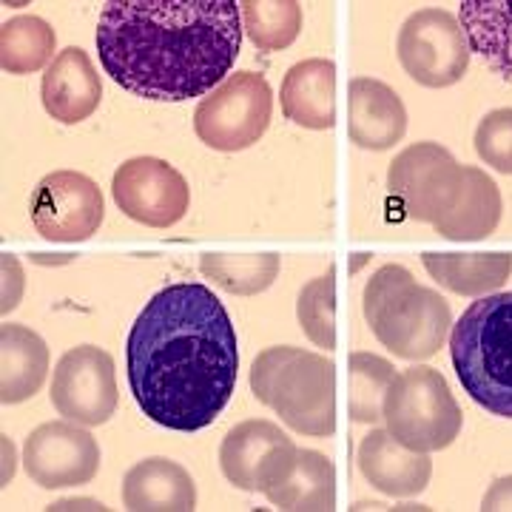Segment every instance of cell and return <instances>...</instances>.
I'll use <instances>...</instances> for the list:
<instances>
[{"label":"cell","instance_id":"1","mask_svg":"<svg viewBox=\"0 0 512 512\" xmlns=\"http://www.w3.org/2000/svg\"><path fill=\"white\" fill-rule=\"evenodd\" d=\"M126 370L134 402L177 433L208 427L225 410L239 373V342L217 293L202 282L157 291L131 325Z\"/></svg>","mask_w":512,"mask_h":512},{"label":"cell","instance_id":"2","mask_svg":"<svg viewBox=\"0 0 512 512\" xmlns=\"http://www.w3.org/2000/svg\"><path fill=\"white\" fill-rule=\"evenodd\" d=\"M237 0H111L97 20V55L117 86L183 103L211 94L242 46Z\"/></svg>","mask_w":512,"mask_h":512},{"label":"cell","instance_id":"3","mask_svg":"<svg viewBox=\"0 0 512 512\" xmlns=\"http://www.w3.org/2000/svg\"><path fill=\"white\" fill-rule=\"evenodd\" d=\"M365 319L390 353L424 362L444 348L453 313L444 296L416 282L402 265H382L365 285Z\"/></svg>","mask_w":512,"mask_h":512},{"label":"cell","instance_id":"4","mask_svg":"<svg viewBox=\"0 0 512 512\" xmlns=\"http://www.w3.org/2000/svg\"><path fill=\"white\" fill-rule=\"evenodd\" d=\"M461 387L487 413L512 419V293H490L461 313L450 333Z\"/></svg>","mask_w":512,"mask_h":512},{"label":"cell","instance_id":"5","mask_svg":"<svg viewBox=\"0 0 512 512\" xmlns=\"http://www.w3.org/2000/svg\"><path fill=\"white\" fill-rule=\"evenodd\" d=\"M251 390L293 433L333 436L336 367L325 356L302 348L262 350L251 365Z\"/></svg>","mask_w":512,"mask_h":512},{"label":"cell","instance_id":"6","mask_svg":"<svg viewBox=\"0 0 512 512\" xmlns=\"http://www.w3.org/2000/svg\"><path fill=\"white\" fill-rule=\"evenodd\" d=\"M384 421L390 436L416 453H439L461 433V407L439 370L416 365L396 373L384 396Z\"/></svg>","mask_w":512,"mask_h":512},{"label":"cell","instance_id":"7","mask_svg":"<svg viewBox=\"0 0 512 512\" xmlns=\"http://www.w3.org/2000/svg\"><path fill=\"white\" fill-rule=\"evenodd\" d=\"M274 92L256 72L231 74L194 111V131L202 143L217 151L251 148L271 126Z\"/></svg>","mask_w":512,"mask_h":512},{"label":"cell","instance_id":"8","mask_svg":"<svg viewBox=\"0 0 512 512\" xmlns=\"http://www.w3.org/2000/svg\"><path fill=\"white\" fill-rule=\"evenodd\" d=\"M387 188L404 217L439 225L461 200L464 165L439 143H416L390 163Z\"/></svg>","mask_w":512,"mask_h":512},{"label":"cell","instance_id":"9","mask_svg":"<svg viewBox=\"0 0 512 512\" xmlns=\"http://www.w3.org/2000/svg\"><path fill=\"white\" fill-rule=\"evenodd\" d=\"M399 63L419 86L447 89L470 66V43L456 15L444 9H419L399 32Z\"/></svg>","mask_w":512,"mask_h":512},{"label":"cell","instance_id":"10","mask_svg":"<svg viewBox=\"0 0 512 512\" xmlns=\"http://www.w3.org/2000/svg\"><path fill=\"white\" fill-rule=\"evenodd\" d=\"M111 194L126 217L148 228H171L183 220L191 202L183 174L157 157L126 160L114 171Z\"/></svg>","mask_w":512,"mask_h":512},{"label":"cell","instance_id":"11","mask_svg":"<svg viewBox=\"0 0 512 512\" xmlns=\"http://www.w3.org/2000/svg\"><path fill=\"white\" fill-rule=\"evenodd\" d=\"M114 359L103 348L80 345L57 362L52 379V404L63 419L83 427L106 424L117 410Z\"/></svg>","mask_w":512,"mask_h":512},{"label":"cell","instance_id":"12","mask_svg":"<svg viewBox=\"0 0 512 512\" xmlns=\"http://www.w3.org/2000/svg\"><path fill=\"white\" fill-rule=\"evenodd\" d=\"M23 467L43 490L89 484L100 470V447L77 421L40 424L23 444Z\"/></svg>","mask_w":512,"mask_h":512},{"label":"cell","instance_id":"13","mask_svg":"<svg viewBox=\"0 0 512 512\" xmlns=\"http://www.w3.org/2000/svg\"><path fill=\"white\" fill-rule=\"evenodd\" d=\"M106 214L100 185L77 171H55L43 177L32 197L37 234L52 242H83L97 234Z\"/></svg>","mask_w":512,"mask_h":512},{"label":"cell","instance_id":"14","mask_svg":"<svg viewBox=\"0 0 512 512\" xmlns=\"http://www.w3.org/2000/svg\"><path fill=\"white\" fill-rule=\"evenodd\" d=\"M293 444L274 421H242L225 433L220 447L222 476L239 490L268 493L296 456Z\"/></svg>","mask_w":512,"mask_h":512},{"label":"cell","instance_id":"15","mask_svg":"<svg viewBox=\"0 0 512 512\" xmlns=\"http://www.w3.org/2000/svg\"><path fill=\"white\" fill-rule=\"evenodd\" d=\"M407 134L402 97L382 80L353 77L348 86V137L365 151H387Z\"/></svg>","mask_w":512,"mask_h":512},{"label":"cell","instance_id":"16","mask_svg":"<svg viewBox=\"0 0 512 512\" xmlns=\"http://www.w3.org/2000/svg\"><path fill=\"white\" fill-rule=\"evenodd\" d=\"M359 470L370 487L393 498H410L427 490L433 476L430 453L404 447L390 430H370L359 444Z\"/></svg>","mask_w":512,"mask_h":512},{"label":"cell","instance_id":"17","mask_svg":"<svg viewBox=\"0 0 512 512\" xmlns=\"http://www.w3.org/2000/svg\"><path fill=\"white\" fill-rule=\"evenodd\" d=\"M40 97H43L46 111L63 126L89 120L103 97V83L94 69L92 57L77 46L57 52L43 74Z\"/></svg>","mask_w":512,"mask_h":512},{"label":"cell","instance_id":"18","mask_svg":"<svg viewBox=\"0 0 512 512\" xmlns=\"http://www.w3.org/2000/svg\"><path fill=\"white\" fill-rule=\"evenodd\" d=\"M123 507L131 512L197 510L194 478L171 458H146L123 478Z\"/></svg>","mask_w":512,"mask_h":512},{"label":"cell","instance_id":"19","mask_svg":"<svg viewBox=\"0 0 512 512\" xmlns=\"http://www.w3.org/2000/svg\"><path fill=\"white\" fill-rule=\"evenodd\" d=\"M279 103L296 126L325 131L336 123V66L325 57L302 60L282 80Z\"/></svg>","mask_w":512,"mask_h":512},{"label":"cell","instance_id":"20","mask_svg":"<svg viewBox=\"0 0 512 512\" xmlns=\"http://www.w3.org/2000/svg\"><path fill=\"white\" fill-rule=\"evenodd\" d=\"M49 348L35 330L23 325L0 328V402L20 404L32 399L46 382Z\"/></svg>","mask_w":512,"mask_h":512},{"label":"cell","instance_id":"21","mask_svg":"<svg viewBox=\"0 0 512 512\" xmlns=\"http://www.w3.org/2000/svg\"><path fill=\"white\" fill-rule=\"evenodd\" d=\"M265 498L291 512H328L336 507V470L325 453L296 450L285 476L265 493Z\"/></svg>","mask_w":512,"mask_h":512},{"label":"cell","instance_id":"22","mask_svg":"<svg viewBox=\"0 0 512 512\" xmlns=\"http://www.w3.org/2000/svg\"><path fill=\"white\" fill-rule=\"evenodd\" d=\"M458 23L470 52L512 83V0H461Z\"/></svg>","mask_w":512,"mask_h":512},{"label":"cell","instance_id":"23","mask_svg":"<svg viewBox=\"0 0 512 512\" xmlns=\"http://www.w3.org/2000/svg\"><path fill=\"white\" fill-rule=\"evenodd\" d=\"M501 191L490 180V174H484L476 165H464V188H461V200L456 208L433 225L436 234L453 242H478L487 239L501 222Z\"/></svg>","mask_w":512,"mask_h":512},{"label":"cell","instance_id":"24","mask_svg":"<svg viewBox=\"0 0 512 512\" xmlns=\"http://www.w3.org/2000/svg\"><path fill=\"white\" fill-rule=\"evenodd\" d=\"M427 274L439 282L444 291L458 296H490L504 288L512 274V254H424Z\"/></svg>","mask_w":512,"mask_h":512},{"label":"cell","instance_id":"25","mask_svg":"<svg viewBox=\"0 0 512 512\" xmlns=\"http://www.w3.org/2000/svg\"><path fill=\"white\" fill-rule=\"evenodd\" d=\"M55 29L37 15H18L0 29V66L9 74H32L55 55Z\"/></svg>","mask_w":512,"mask_h":512},{"label":"cell","instance_id":"26","mask_svg":"<svg viewBox=\"0 0 512 512\" xmlns=\"http://www.w3.org/2000/svg\"><path fill=\"white\" fill-rule=\"evenodd\" d=\"M282 268L279 254H202L200 271L234 296H256L274 285Z\"/></svg>","mask_w":512,"mask_h":512},{"label":"cell","instance_id":"27","mask_svg":"<svg viewBox=\"0 0 512 512\" xmlns=\"http://www.w3.org/2000/svg\"><path fill=\"white\" fill-rule=\"evenodd\" d=\"M396 379V367L387 359L356 350L348 359V410L350 419L359 424H376L382 421L384 396Z\"/></svg>","mask_w":512,"mask_h":512},{"label":"cell","instance_id":"28","mask_svg":"<svg viewBox=\"0 0 512 512\" xmlns=\"http://www.w3.org/2000/svg\"><path fill=\"white\" fill-rule=\"evenodd\" d=\"M242 26L262 52L288 49L302 29V6L296 0H242Z\"/></svg>","mask_w":512,"mask_h":512},{"label":"cell","instance_id":"29","mask_svg":"<svg viewBox=\"0 0 512 512\" xmlns=\"http://www.w3.org/2000/svg\"><path fill=\"white\" fill-rule=\"evenodd\" d=\"M296 316L305 336L316 348H336V271H330L311 279L296 302Z\"/></svg>","mask_w":512,"mask_h":512},{"label":"cell","instance_id":"30","mask_svg":"<svg viewBox=\"0 0 512 512\" xmlns=\"http://www.w3.org/2000/svg\"><path fill=\"white\" fill-rule=\"evenodd\" d=\"M476 151L498 174H512V109L490 111L478 123Z\"/></svg>","mask_w":512,"mask_h":512},{"label":"cell","instance_id":"31","mask_svg":"<svg viewBox=\"0 0 512 512\" xmlns=\"http://www.w3.org/2000/svg\"><path fill=\"white\" fill-rule=\"evenodd\" d=\"M484 512H507L512 510V476L498 478L493 487L487 490L484 501H481Z\"/></svg>","mask_w":512,"mask_h":512}]
</instances>
